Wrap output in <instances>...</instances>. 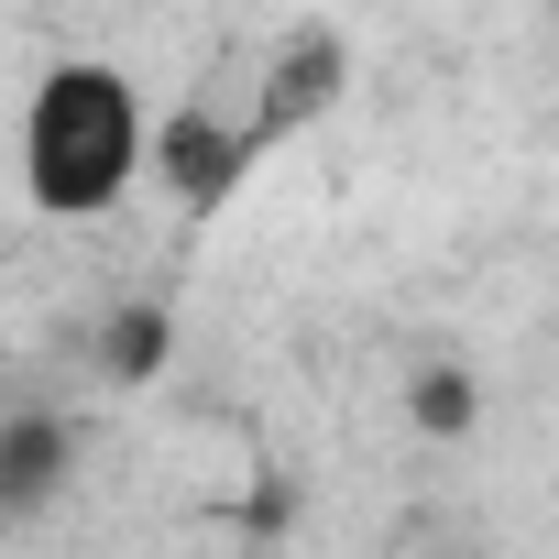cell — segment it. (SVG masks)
Returning a JSON list of instances; mask_svg holds the SVG:
<instances>
[{
    "label": "cell",
    "instance_id": "6da1fadb",
    "mask_svg": "<svg viewBox=\"0 0 559 559\" xmlns=\"http://www.w3.org/2000/svg\"><path fill=\"white\" fill-rule=\"evenodd\" d=\"M154 99L110 56H56L23 99V198L45 219H99L154 176Z\"/></svg>",
    "mask_w": 559,
    "mask_h": 559
},
{
    "label": "cell",
    "instance_id": "7a4b0ae2",
    "mask_svg": "<svg viewBox=\"0 0 559 559\" xmlns=\"http://www.w3.org/2000/svg\"><path fill=\"white\" fill-rule=\"evenodd\" d=\"M252 154H263V132H252V121H209V110H176V121L154 132V176H165L176 209H219Z\"/></svg>",
    "mask_w": 559,
    "mask_h": 559
},
{
    "label": "cell",
    "instance_id": "3957f363",
    "mask_svg": "<svg viewBox=\"0 0 559 559\" xmlns=\"http://www.w3.org/2000/svg\"><path fill=\"white\" fill-rule=\"evenodd\" d=\"M330 88H341V45H330V34H308L286 67L263 78V99H252V132H263V143H274V132H297V121H308Z\"/></svg>",
    "mask_w": 559,
    "mask_h": 559
},
{
    "label": "cell",
    "instance_id": "277c9868",
    "mask_svg": "<svg viewBox=\"0 0 559 559\" xmlns=\"http://www.w3.org/2000/svg\"><path fill=\"white\" fill-rule=\"evenodd\" d=\"M56 461H67V428L56 417H12V428H0V472H12L0 493H12V515L56 493Z\"/></svg>",
    "mask_w": 559,
    "mask_h": 559
},
{
    "label": "cell",
    "instance_id": "5b68a950",
    "mask_svg": "<svg viewBox=\"0 0 559 559\" xmlns=\"http://www.w3.org/2000/svg\"><path fill=\"white\" fill-rule=\"evenodd\" d=\"M406 417H417V428H439V439H461V428H472V373H417Z\"/></svg>",
    "mask_w": 559,
    "mask_h": 559
}]
</instances>
